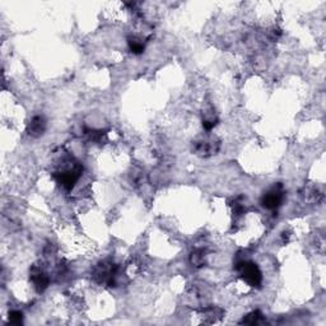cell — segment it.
<instances>
[{
  "mask_svg": "<svg viewBox=\"0 0 326 326\" xmlns=\"http://www.w3.org/2000/svg\"><path fill=\"white\" fill-rule=\"evenodd\" d=\"M80 175H82V167L78 163H73V165L64 167L55 172L56 182L65 190H72L74 188V185L77 181L79 180Z\"/></svg>",
  "mask_w": 326,
  "mask_h": 326,
  "instance_id": "cell-1",
  "label": "cell"
},
{
  "mask_svg": "<svg viewBox=\"0 0 326 326\" xmlns=\"http://www.w3.org/2000/svg\"><path fill=\"white\" fill-rule=\"evenodd\" d=\"M237 270L240 275L244 278L249 286L251 287H259L263 282V274L256 264L251 263V261L241 260L237 263Z\"/></svg>",
  "mask_w": 326,
  "mask_h": 326,
  "instance_id": "cell-2",
  "label": "cell"
},
{
  "mask_svg": "<svg viewBox=\"0 0 326 326\" xmlns=\"http://www.w3.org/2000/svg\"><path fill=\"white\" fill-rule=\"evenodd\" d=\"M284 200V190L280 185H277L271 188L270 190L267 191V194H264L261 199V204L264 208H267L269 211H274L282 205Z\"/></svg>",
  "mask_w": 326,
  "mask_h": 326,
  "instance_id": "cell-3",
  "label": "cell"
},
{
  "mask_svg": "<svg viewBox=\"0 0 326 326\" xmlns=\"http://www.w3.org/2000/svg\"><path fill=\"white\" fill-rule=\"evenodd\" d=\"M31 280H32L33 286L36 288L38 292H42L47 288L49 286V278L40 268L33 267L32 270H31Z\"/></svg>",
  "mask_w": 326,
  "mask_h": 326,
  "instance_id": "cell-4",
  "label": "cell"
},
{
  "mask_svg": "<svg viewBox=\"0 0 326 326\" xmlns=\"http://www.w3.org/2000/svg\"><path fill=\"white\" fill-rule=\"evenodd\" d=\"M218 148H219V144L215 140H200L195 145V152L198 154L207 157V155L214 154Z\"/></svg>",
  "mask_w": 326,
  "mask_h": 326,
  "instance_id": "cell-5",
  "label": "cell"
},
{
  "mask_svg": "<svg viewBox=\"0 0 326 326\" xmlns=\"http://www.w3.org/2000/svg\"><path fill=\"white\" fill-rule=\"evenodd\" d=\"M46 129V122L42 116H35L32 120H31L30 125H28V133H30L32 136H40L42 135L43 132Z\"/></svg>",
  "mask_w": 326,
  "mask_h": 326,
  "instance_id": "cell-6",
  "label": "cell"
},
{
  "mask_svg": "<svg viewBox=\"0 0 326 326\" xmlns=\"http://www.w3.org/2000/svg\"><path fill=\"white\" fill-rule=\"evenodd\" d=\"M191 263L196 268L203 267L205 264V252L204 250H196L191 255Z\"/></svg>",
  "mask_w": 326,
  "mask_h": 326,
  "instance_id": "cell-7",
  "label": "cell"
},
{
  "mask_svg": "<svg viewBox=\"0 0 326 326\" xmlns=\"http://www.w3.org/2000/svg\"><path fill=\"white\" fill-rule=\"evenodd\" d=\"M261 319H263V315H261L259 311H254V312L249 313L244 320H242V324H249V325H256V324L261 323Z\"/></svg>",
  "mask_w": 326,
  "mask_h": 326,
  "instance_id": "cell-8",
  "label": "cell"
},
{
  "mask_svg": "<svg viewBox=\"0 0 326 326\" xmlns=\"http://www.w3.org/2000/svg\"><path fill=\"white\" fill-rule=\"evenodd\" d=\"M129 47L133 54H142L144 51V43L138 38H130L129 40Z\"/></svg>",
  "mask_w": 326,
  "mask_h": 326,
  "instance_id": "cell-9",
  "label": "cell"
},
{
  "mask_svg": "<svg viewBox=\"0 0 326 326\" xmlns=\"http://www.w3.org/2000/svg\"><path fill=\"white\" fill-rule=\"evenodd\" d=\"M22 319H23V315H22V312H19V311H12V312L9 313L10 324H16V325H18V324L22 323Z\"/></svg>",
  "mask_w": 326,
  "mask_h": 326,
  "instance_id": "cell-10",
  "label": "cell"
}]
</instances>
